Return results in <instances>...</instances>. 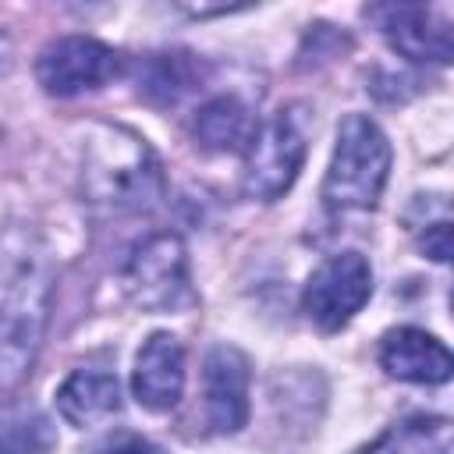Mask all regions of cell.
Listing matches in <instances>:
<instances>
[{
	"label": "cell",
	"instance_id": "ac0fdd59",
	"mask_svg": "<svg viewBox=\"0 0 454 454\" xmlns=\"http://www.w3.org/2000/svg\"><path fill=\"white\" fill-rule=\"evenodd\" d=\"M92 454H160V450L145 436H138V433H117V436L103 440Z\"/></svg>",
	"mask_w": 454,
	"mask_h": 454
},
{
	"label": "cell",
	"instance_id": "8992f818",
	"mask_svg": "<svg viewBox=\"0 0 454 454\" xmlns=\"http://www.w3.org/2000/svg\"><path fill=\"white\" fill-rule=\"evenodd\" d=\"M372 294V270L362 252H337L312 270L301 291V309L309 323L323 333H337L348 326Z\"/></svg>",
	"mask_w": 454,
	"mask_h": 454
},
{
	"label": "cell",
	"instance_id": "ba28073f",
	"mask_svg": "<svg viewBox=\"0 0 454 454\" xmlns=\"http://www.w3.org/2000/svg\"><path fill=\"white\" fill-rule=\"evenodd\" d=\"M369 18L380 25L387 43L408 60L447 64L454 53L450 11L443 4H387L372 7Z\"/></svg>",
	"mask_w": 454,
	"mask_h": 454
},
{
	"label": "cell",
	"instance_id": "30bf717a",
	"mask_svg": "<svg viewBox=\"0 0 454 454\" xmlns=\"http://www.w3.org/2000/svg\"><path fill=\"white\" fill-rule=\"evenodd\" d=\"M131 390L142 408L149 411H170L181 401L184 390V348L174 333H149L135 355L131 369Z\"/></svg>",
	"mask_w": 454,
	"mask_h": 454
},
{
	"label": "cell",
	"instance_id": "e0dca14e",
	"mask_svg": "<svg viewBox=\"0 0 454 454\" xmlns=\"http://www.w3.org/2000/svg\"><path fill=\"white\" fill-rule=\"evenodd\" d=\"M419 245H422V252H426L429 259H436V262H447V255H450V223H447V220H436V223H429V227L422 231Z\"/></svg>",
	"mask_w": 454,
	"mask_h": 454
},
{
	"label": "cell",
	"instance_id": "52a82bcc",
	"mask_svg": "<svg viewBox=\"0 0 454 454\" xmlns=\"http://www.w3.org/2000/svg\"><path fill=\"white\" fill-rule=\"evenodd\" d=\"M117 71H121V53L92 35H60L46 43L35 57V78L57 99L96 92Z\"/></svg>",
	"mask_w": 454,
	"mask_h": 454
},
{
	"label": "cell",
	"instance_id": "5b68a950",
	"mask_svg": "<svg viewBox=\"0 0 454 454\" xmlns=\"http://www.w3.org/2000/svg\"><path fill=\"white\" fill-rule=\"evenodd\" d=\"M124 294L142 312H181L195 301L192 273H188V248L177 234H149L131 248L121 270Z\"/></svg>",
	"mask_w": 454,
	"mask_h": 454
},
{
	"label": "cell",
	"instance_id": "277c9868",
	"mask_svg": "<svg viewBox=\"0 0 454 454\" xmlns=\"http://www.w3.org/2000/svg\"><path fill=\"white\" fill-rule=\"evenodd\" d=\"M309 106L287 103L270 121H262V128L252 131L241 170V188L248 199L273 202L294 184L309 153Z\"/></svg>",
	"mask_w": 454,
	"mask_h": 454
},
{
	"label": "cell",
	"instance_id": "7c38bea8",
	"mask_svg": "<svg viewBox=\"0 0 454 454\" xmlns=\"http://www.w3.org/2000/svg\"><path fill=\"white\" fill-rule=\"evenodd\" d=\"M117 408H121V387L110 372H99V369H78L57 390L60 419L78 426V429L117 415Z\"/></svg>",
	"mask_w": 454,
	"mask_h": 454
},
{
	"label": "cell",
	"instance_id": "6da1fadb",
	"mask_svg": "<svg viewBox=\"0 0 454 454\" xmlns=\"http://www.w3.org/2000/svg\"><path fill=\"white\" fill-rule=\"evenodd\" d=\"M53 305V262L28 220L0 227V390L32 372Z\"/></svg>",
	"mask_w": 454,
	"mask_h": 454
},
{
	"label": "cell",
	"instance_id": "4fadbf2b",
	"mask_svg": "<svg viewBox=\"0 0 454 454\" xmlns=\"http://www.w3.org/2000/svg\"><path fill=\"white\" fill-rule=\"evenodd\" d=\"M192 135L209 153H231V149L248 145V138H252L248 106L238 96H213L209 103H202L195 110Z\"/></svg>",
	"mask_w": 454,
	"mask_h": 454
},
{
	"label": "cell",
	"instance_id": "9a60e30c",
	"mask_svg": "<svg viewBox=\"0 0 454 454\" xmlns=\"http://www.w3.org/2000/svg\"><path fill=\"white\" fill-rule=\"evenodd\" d=\"M57 443L53 419L32 401H7L0 408V454H50Z\"/></svg>",
	"mask_w": 454,
	"mask_h": 454
},
{
	"label": "cell",
	"instance_id": "8fae6325",
	"mask_svg": "<svg viewBox=\"0 0 454 454\" xmlns=\"http://www.w3.org/2000/svg\"><path fill=\"white\" fill-rule=\"evenodd\" d=\"M380 365L394 380L433 387V383L450 380L454 358L440 337H433L419 326H397V330H387L380 340Z\"/></svg>",
	"mask_w": 454,
	"mask_h": 454
},
{
	"label": "cell",
	"instance_id": "7a4b0ae2",
	"mask_svg": "<svg viewBox=\"0 0 454 454\" xmlns=\"http://www.w3.org/2000/svg\"><path fill=\"white\" fill-rule=\"evenodd\" d=\"M82 195L110 213L149 209L163 195V170L149 142L124 124H92L82 142Z\"/></svg>",
	"mask_w": 454,
	"mask_h": 454
},
{
	"label": "cell",
	"instance_id": "3957f363",
	"mask_svg": "<svg viewBox=\"0 0 454 454\" xmlns=\"http://www.w3.org/2000/svg\"><path fill=\"white\" fill-rule=\"evenodd\" d=\"M390 142L369 114H348L337 128V145L323 177V202L333 213L376 209L390 177Z\"/></svg>",
	"mask_w": 454,
	"mask_h": 454
},
{
	"label": "cell",
	"instance_id": "5bb4252c",
	"mask_svg": "<svg viewBox=\"0 0 454 454\" xmlns=\"http://www.w3.org/2000/svg\"><path fill=\"white\" fill-rule=\"evenodd\" d=\"M454 426L443 415H408L387 426L358 454H450Z\"/></svg>",
	"mask_w": 454,
	"mask_h": 454
},
{
	"label": "cell",
	"instance_id": "2e32d148",
	"mask_svg": "<svg viewBox=\"0 0 454 454\" xmlns=\"http://www.w3.org/2000/svg\"><path fill=\"white\" fill-rule=\"evenodd\" d=\"M199 78V67L188 53H149L138 64V92L153 103H177Z\"/></svg>",
	"mask_w": 454,
	"mask_h": 454
},
{
	"label": "cell",
	"instance_id": "9c48e42d",
	"mask_svg": "<svg viewBox=\"0 0 454 454\" xmlns=\"http://www.w3.org/2000/svg\"><path fill=\"white\" fill-rule=\"evenodd\" d=\"M248 358L234 344H213L202 365L206 422L213 433H238L248 422Z\"/></svg>",
	"mask_w": 454,
	"mask_h": 454
}]
</instances>
